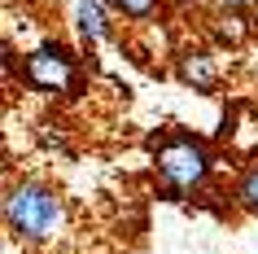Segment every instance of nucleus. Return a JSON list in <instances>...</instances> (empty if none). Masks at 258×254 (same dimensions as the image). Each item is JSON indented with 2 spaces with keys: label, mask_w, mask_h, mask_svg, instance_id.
Masks as SVG:
<instances>
[{
  "label": "nucleus",
  "mask_w": 258,
  "mask_h": 254,
  "mask_svg": "<svg viewBox=\"0 0 258 254\" xmlns=\"http://www.w3.org/2000/svg\"><path fill=\"white\" fill-rule=\"evenodd\" d=\"M254 22H258V5H254Z\"/></svg>",
  "instance_id": "nucleus-9"
},
{
  "label": "nucleus",
  "mask_w": 258,
  "mask_h": 254,
  "mask_svg": "<svg viewBox=\"0 0 258 254\" xmlns=\"http://www.w3.org/2000/svg\"><path fill=\"white\" fill-rule=\"evenodd\" d=\"M232 197H236V206H241V211H249V215L258 219V162H254V167H245V171L236 175Z\"/></svg>",
  "instance_id": "nucleus-6"
},
{
  "label": "nucleus",
  "mask_w": 258,
  "mask_h": 254,
  "mask_svg": "<svg viewBox=\"0 0 258 254\" xmlns=\"http://www.w3.org/2000/svg\"><path fill=\"white\" fill-rule=\"evenodd\" d=\"M153 149H158V175H162L166 197L184 201V197H192V193L206 188L215 158H210V145H206L202 136L166 132L162 140H153Z\"/></svg>",
  "instance_id": "nucleus-2"
},
{
  "label": "nucleus",
  "mask_w": 258,
  "mask_h": 254,
  "mask_svg": "<svg viewBox=\"0 0 258 254\" xmlns=\"http://www.w3.org/2000/svg\"><path fill=\"white\" fill-rule=\"evenodd\" d=\"M219 5H228V9H249V5H258V0H219Z\"/></svg>",
  "instance_id": "nucleus-8"
},
{
  "label": "nucleus",
  "mask_w": 258,
  "mask_h": 254,
  "mask_svg": "<svg viewBox=\"0 0 258 254\" xmlns=\"http://www.w3.org/2000/svg\"><path fill=\"white\" fill-rule=\"evenodd\" d=\"M158 5H162V0H105L109 14H122V18H132V22L153 18V14H158Z\"/></svg>",
  "instance_id": "nucleus-7"
},
{
  "label": "nucleus",
  "mask_w": 258,
  "mask_h": 254,
  "mask_svg": "<svg viewBox=\"0 0 258 254\" xmlns=\"http://www.w3.org/2000/svg\"><path fill=\"white\" fill-rule=\"evenodd\" d=\"M175 79L188 83L192 92H215L219 88V66H215L210 53H184L179 66H175Z\"/></svg>",
  "instance_id": "nucleus-4"
},
{
  "label": "nucleus",
  "mask_w": 258,
  "mask_h": 254,
  "mask_svg": "<svg viewBox=\"0 0 258 254\" xmlns=\"http://www.w3.org/2000/svg\"><path fill=\"white\" fill-rule=\"evenodd\" d=\"M5 228L22 245H48L66 228V201L44 180H18L5 188Z\"/></svg>",
  "instance_id": "nucleus-1"
},
{
  "label": "nucleus",
  "mask_w": 258,
  "mask_h": 254,
  "mask_svg": "<svg viewBox=\"0 0 258 254\" xmlns=\"http://www.w3.org/2000/svg\"><path fill=\"white\" fill-rule=\"evenodd\" d=\"M75 27H79L83 44H101L114 35V22H109V9L101 0H79V9H75Z\"/></svg>",
  "instance_id": "nucleus-5"
},
{
  "label": "nucleus",
  "mask_w": 258,
  "mask_h": 254,
  "mask_svg": "<svg viewBox=\"0 0 258 254\" xmlns=\"http://www.w3.org/2000/svg\"><path fill=\"white\" fill-rule=\"evenodd\" d=\"M18 79L27 83L31 92H44V96H75L83 83V70H79V57L61 40H44L40 48H31L22 57Z\"/></svg>",
  "instance_id": "nucleus-3"
}]
</instances>
